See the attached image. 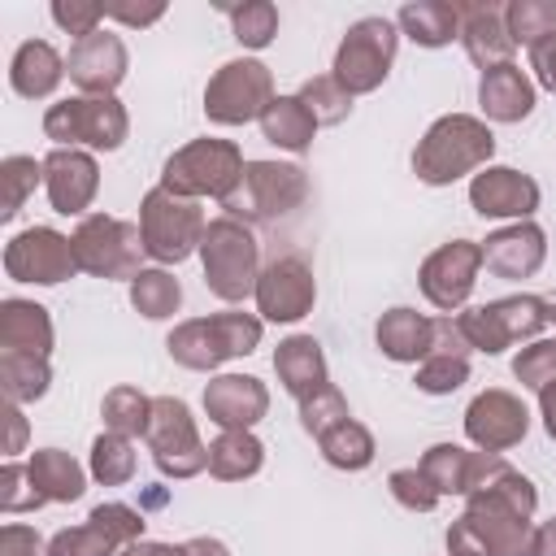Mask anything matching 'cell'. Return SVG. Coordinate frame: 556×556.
Wrapping results in <instances>:
<instances>
[{
    "mask_svg": "<svg viewBox=\"0 0 556 556\" xmlns=\"http://www.w3.org/2000/svg\"><path fill=\"white\" fill-rule=\"evenodd\" d=\"M547 261V235L539 222H508L482 239V269L495 278H534Z\"/></svg>",
    "mask_w": 556,
    "mask_h": 556,
    "instance_id": "603a6c76",
    "label": "cell"
},
{
    "mask_svg": "<svg viewBox=\"0 0 556 556\" xmlns=\"http://www.w3.org/2000/svg\"><path fill=\"white\" fill-rule=\"evenodd\" d=\"M295 96H300V104L313 113L317 126H339V122L352 113V96L339 87L334 74H313V78H304Z\"/></svg>",
    "mask_w": 556,
    "mask_h": 556,
    "instance_id": "ee69618b",
    "label": "cell"
},
{
    "mask_svg": "<svg viewBox=\"0 0 556 556\" xmlns=\"http://www.w3.org/2000/svg\"><path fill=\"white\" fill-rule=\"evenodd\" d=\"M43 182V161L26 156V152H13L0 161V187H4V200H0V217L13 222L22 213V204L35 195V187Z\"/></svg>",
    "mask_w": 556,
    "mask_h": 556,
    "instance_id": "b9f144b4",
    "label": "cell"
},
{
    "mask_svg": "<svg viewBox=\"0 0 556 556\" xmlns=\"http://www.w3.org/2000/svg\"><path fill=\"white\" fill-rule=\"evenodd\" d=\"M261 135H265L274 148L300 156V152H308L313 139H317V122H313V113L300 104V96H274L269 109L261 113Z\"/></svg>",
    "mask_w": 556,
    "mask_h": 556,
    "instance_id": "e575fe53",
    "label": "cell"
},
{
    "mask_svg": "<svg viewBox=\"0 0 556 556\" xmlns=\"http://www.w3.org/2000/svg\"><path fill=\"white\" fill-rule=\"evenodd\" d=\"M100 417H104V430L126 434V439H143L148 434V421H152V395H143L139 387L122 382V387L104 391Z\"/></svg>",
    "mask_w": 556,
    "mask_h": 556,
    "instance_id": "f35d334b",
    "label": "cell"
},
{
    "mask_svg": "<svg viewBox=\"0 0 556 556\" xmlns=\"http://www.w3.org/2000/svg\"><path fill=\"white\" fill-rule=\"evenodd\" d=\"M200 404L217 430H252L269 413V387L256 374H217L204 382Z\"/></svg>",
    "mask_w": 556,
    "mask_h": 556,
    "instance_id": "7402d4cb",
    "label": "cell"
},
{
    "mask_svg": "<svg viewBox=\"0 0 556 556\" xmlns=\"http://www.w3.org/2000/svg\"><path fill=\"white\" fill-rule=\"evenodd\" d=\"M43 191L52 213L61 217H87L96 191H100V165L83 148H52L43 156Z\"/></svg>",
    "mask_w": 556,
    "mask_h": 556,
    "instance_id": "44dd1931",
    "label": "cell"
},
{
    "mask_svg": "<svg viewBox=\"0 0 556 556\" xmlns=\"http://www.w3.org/2000/svg\"><path fill=\"white\" fill-rule=\"evenodd\" d=\"M387 491H391V500H395L400 508H408V513H434V508H439V500H443L417 465H408V469H391Z\"/></svg>",
    "mask_w": 556,
    "mask_h": 556,
    "instance_id": "7dc6e473",
    "label": "cell"
},
{
    "mask_svg": "<svg viewBox=\"0 0 556 556\" xmlns=\"http://www.w3.org/2000/svg\"><path fill=\"white\" fill-rule=\"evenodd\" d=\"M478 269H482V243L473 239H452L443 248H434L421 269H417V282H421V295L443 313V317H456L460 308H469V295L478 287Z\"/></svg>",
    "mask_w": 556,
    "mask_h": 556,
    "instance_id": "9a60e30c",
    "label": "cell"
},
{
    "mask_svg": "<svg viewBox=\"0 0 556 556\" xmlns=\"http://www.w3.org/2000/svg\"><path fill=\"white\" fill-rule=\"evenodd\" d=\"M274 100V74L256 56H235L213 70L204 87V117L213 126H248L261 122V113Z\"/></svg>",
    "mask_w": 556,
    "mask_h": 556,
    "instance_id": "4fadbf2b",
    "label": "cell"
},
{
    "mask_svg": "<svg viewBox=\"0 0 556 556\" xmlns=\"http://www.w3.org/2000/svg\"><path fill=\"white\" fill-rule=\"evenodd\" d=\"M504 26L517 48H539L547 35H556V0H513L504 4Z\"/></svg>",
    "mask_w": 556,
    "mask_h": 556,
    "instance_id": "60d3db41",
    "label": "cell"
},
{
    "mask_svg": "<svg viewBox=\"0 0 556 556\" xmlns=\"http://www.w3.org/2000/svg\"><path fill=\"white\" fill-rule=\"evenodd\" d=\"M26 469H30V482L39 486V495L48 504H74L87 491V469L61 447H35L26 456Z\"/></svg>",
    "mask_w": 556,
    "mask_h": 556,
    "instance_id": "1f68e13d",
    "label": "cell"
},
{
    "mask_svg": "<svg viewBox=\"0 0 556 556\" xmlns=\"http://www.w3.org/2000/svg\"><path fill=\"white\" fill-rule=\"evenodd\" d=\"M478 104H482V122H526L534 113V78L513 61V65H495L478 78Z\"/></svg>",
    "mask_w": 556,
    "mask_h": 556,
    "instance_id": "4316f807",
    "label": "cell"
},
{
    "mask_svg": "<svg viewBox=\"0 0 556 556\" xmlns=\"http://www.w3.org/2000/svg\"><path fill=\"white\" fill-rule=\"evenodd\" d=\"M534 556H556V517L539 526V539H534Z\"/></svg>",
    "mask_w": 556,
    "mask_h": 556,
    "instance_id": "680465c9",
    "label": "cell"
},
{
    "mask_svg": "<svg viewBox=\"0 0 556 556\" xmlns=\"http://www.w3.org/2000/svg\"><path fill=\"white\" fill-rule=\"evenodd\" d=\"M265 465V443L252 430H217L208 443V473L217 482H243L256 478Z\"/></svg>",
    "mask_w": 556,
    "mask_h": 556,
    "instance_id": "836d02e7",
    "label": "cell"
},
{
    "mask_svg": "<svg viewBox=\"0 0 556 556\" xmlns=\"http://www.w3.org/2000/svg\"><path fill=\"white\" fill-rule=\"evenodd\" d=\"M530 434V408L504 387H486L465 408V439L478 452H508Z\"/></svg>",
    "mask_w": 556,
    "mask_h": 556,
    "instance_id": "ac0fdd59",
    "label": "cell"
},
{
    "mask_svg": "<svg viewBox=\"0 0 556 556\" xmlns=\"http://www.w3.org/2000/svg\"><path fill=\"white\" fill-rule=\"evenodd\" d=\"M374 343L395 365H421L426 352H430V343H434V317H426V313H417L408 304H395V308H387L378 317Z\"/></svg>",
    "mask_w": 556,
    "mask_h": 556,
    "instance_id": "83f0119b",
    "label": "cell"
},
{
    "mask_svg": "<svg viewBox=\"0 0 556 556\" xmlns=\"http://www.w3.org/2000/svg\"><path fill=\"white\" fill-rule=\"evenodd\" d=\"M543 308H547V326H556V291L543 295Z\"/></svg>",
    "mask_w": 556,
    "mask_h": 556,
    "instance_id": "91938a15",
    "label": "cell"
},
{
    "mask_svg": "<svg viewBox=\"0 0 556 556\" xmlns=\"http://www.w3.org/2000/svg\"><path fill=\"white\" fill-rule=\"evenodd\" d=\"M48 13H52V22H56L65 35H74V43L87 39V35H96L100 22H104V9L91 4V0H52Z\"/></svg>",
    "mask_w": 556,
    "mask_h": 556,
    "instance_id": "681fc988",
    "label": "cell"
},
{
    "mask_svg": "<svg viewBox=\"0 0 556 556\" xmlns=\"http://www.w3.org/2000/svg\"><path fill=\"white\" fill-rule=\"evenodd\" d=\"M274 374L295 404H304L330 387V365H326V352L313 334H287L274 348Z\"/></svg>",
    "mask_w": 556,
    "mask_h": 556,
    "instance_id": "d4e9b609",
    "label": "cell"
},
{
    "mask_svg": "<svg viewBox=\"0 0 556 556\" xmlns=\"http://www.w3.org/2000/svg\"><path fill=\"white\" fill-rule=\"evenodd\" d=\"M208 230V217L200 208V200L174 195L161 182L139 200V235H143V252L156 265H182L191 252H200Z\"/></svg>",
    "mask_w": 556,
    "mask_h": 556,
    "instance_id": "ba28073f",
    "label": "cell"
},
{
    "mask_svg": "<svg viewBox=\"0 0 556 556\" xmlns=\"http://www.w3.org/2000/svg\"><path fill=\"white\" fill-rule=\"evenodd\" d=\"M534 482L513 469L504 456L486 452L465 513L447 526V556H534Z\"/></svg>",
    "mask_w": 556,
    "mask_h": 556,
    "instance_id": "6da1fadb",
    "label": "cell"
},
{
    "mask_svg": "<svg viewBox=\"0 0 556 556\" xmlns=\"http://www.w3.org/2000/svg\"><path fill=\"white\" fill-rule=\"evenodd\" d=\"M65 70H70V83L78 87V96H113L130 70V52H126L122 35L100 26L96 35L70 43Z\"/></svg>",
    "mask_w": 556,
    "mask_h": 556,
    "instance_id": "ffe728a7",
    "label": "cell"
},
{
    "mask_svg": "<svg viewBox=\"0 0 556 556\" xmlns=\"http://www.w3.org/2000/svg\"><path fill=\"white\" fill-rule=\"evenodd\" d=\"M460 9V43L465 56L486 74L495 65H513L517 43L504 26V4H456Z\"/></svg>",
    "mask_w": 556,
    "mask_h": 556,
    "instance_id": "484cf974",
    "label": "cell"
},
{
    "mask_svg": "<svg viewBox=\"0 0 556 556\" xmlns=\"http://www.w3.org/2000/svg\"><path fill=\"white\" fill-rule=\"evenodd\" d=\"M143 530H148V521L139 508L109 500V504H96L83 526L56 530L48 539V556H117L122 547L139 543Z\"/></svg>",
    "mask_w": 556,
    "mask_h": 556,
    "instance_id": "5bb4252c",
    "label": "cell"
},
{
    "mask_svg": "<svg viewBox=\"0 0 556 556\" xmlns=\"http://www.w3.org/2000/svg\"><path fill=\"white\" fill-rule=\"evenodd\" d=\"M43 135L52 139V148L117 152L130 135V113L117 96H65L48 104Z\"/></svg>",
    "mask_w": 556,
    "mask_h": 556,
    "instance_id": "5b68a950",
    "label": "cell"
},
{
    "mask_svg": "<svg viewBox=\"0 0 556 556\" xmlns=\"http://www.w3.org/2000/svg\"><path fill=\"white\" fill-rule=\"evenodd\" d=\"M482 456H486V452H469V447H460V443H434V447L421 452L417 469L430 478V486H434L439 495H460V500H465V495L473 491L478 473H482Z\"/></svg>",
    "mask_w": 556,
    "mask_h": 556,
    "instance_id": "4dcf8cb0",
    "label": "cell"
},
{
    "mask_svg": "<svg viewBox=\"0 0 556 556\" xmlns=\"http://www.w3.org/2000/svg\"><path fill=\"white\" fill-rule=\"evenodd\" d=\"M222 13L230 17L235 39H239L243 48H252V52L269 48L274 35H278V9H274L269 0H243V4H230V9H222Z\"/></svg>",
    "mask_w": 556,
    "mask_h": 556,
    "instance_id": "7bdbcfd3",
    "label": "cell"
},
{
    "mask_svg": "<svg viewBox=\"0 0 556 556\" xmlns=\"http://www.w3.org/2000/svg\"><path fill=\"white\" fill-rule=\"evenodd\" d=\"M456 326L465 334V343L482 356H500L508 352L513 343H534L539 330L547 326V308H543V295H504V300H491V304H473V308H460L456 313Z\"/></svg>",
    "mask_w": 556,
    "mask_h": 556,
    "instance_id": "8fae6325",
    "label": "cell"
},
{
    "mask_svg": "<svg viewBox=\"0 0 556 556\" xmlns=\"http://www.w3.org/2000/svg\"><path fill=\"white\" fill-rule=\"evenodd\" d=\"M469 356H473V348L465 343L456 317H434V343H430L426 361L413 374L417 391H426V395H452V391H460L469 382Z\"/></svg>",
    "mask_w": 556,
    "mask_h": 556,
    "instance_id": "cb8c5ba5",
    "label": "cell"
},
{
    "mask_svg": "<svg viewBox=\"0 0 556 556\" xmlns=\"http://www.w3.org/2000/svg\"><path fill=\"white\" fill-rule=\"evenodd\" d=\"M395 26L417 48H447L452 39H460V9L447 0H408L395 13Z\"/></svg>",
    "mask_w": 556,
    "mask_h": 556,
    "instance_id": "d6a6232c",
    "label": "cell"
},
{
    "mask_svg": "<svg viewBox=\"0 0 556 556\" xmlns=\"http://www.w3.org/2000/svg\"><path fill=\"white\" fill-rule=\"evenodd\" d=\"M0 382L9 404H35L52 387V365L48 356H26V352H0Z\"/></svg>",
    "mask_w": 556,
    "mask_h": 556,
    "instance_id": "74e56055",
    "label": "cell"
},
{
    "mask_svg": "<svg viewBox=\"0 0 556 556\" xmlns=\"http://www.w3.org/2000/svg\"><path fill=\"white\" fill-rule=\"evenodd\" d=\"M48 500L39 495V486L30 482V469H26V460H4V469H0V508L13 517V513H35V508H43Z\"/></svg>",
    "mask_w": 556,
    "mask_h": 556,
    "instance_id": "bcb514c9",
    "label": "cell"
},
{
    "mask_svg": "<svg viewBox=\"0 0 556 556\" xmlns=\"http://www.w3.org/2000/svg\"><path fill=\"white\" fill-rule=\"evenodd\" d=\"M530 70H534V83L556 96V35H547L539 48H530Z\"/></svg>",
    "mask_w": 556,
    "mask_h": 556,
    "instance_id": "f5cc1de1",
    "label": "cell"
},
{
    "mask_svg": "<svg viewBox=\"0 0 556 556\" xmlns=\"http://www.w3.org/2000/svg\"><path fill=\"white\" fill-rule=\"evenodd\" d=\"M539 200V182L513 165H486L469 178V208L491 222H530Z\"/></svg>",
    "mask_w": 556,
    "mask_h": 556,
    "instance_id": "d6986e66",
    "label": "cell"
},
{
    "mask_svg": "<svg viewBox=\"0 0 556 556\" xmlns=\"http://www.w3.org/2000/svg\"><path fill=\"white\" fill-rule=\"evenodd\" d=\"M495 156V135L473 113H443L426 126V135L413 148V174L426 187H452L465 174L486 169Z\"/></svg>",
    "mask_w": 556,
    "mask_h": 556,
    "instance_id": "7a4b0ae2",
    "label": "cell"
},
{
    "mask_svg": "<svg viewBox=\"0 0 556 556\" xmlns=\"http://www.w3.org/2000/svg\"><path fill=\"white\" fill-rule=\"evenodd\" d=\"M143 443H148L156 469L174 482L208 469V443L200 439V426H195L187 400H178V395H152V421H148Z\"/></svg>",
    "mask_w": 556,
    "mask_h": 556,
    "instance_id": "7c38bea8",
    "label": "cell"
},
{
    "mask_svg": "<svg viewBox=\"0 0 556 556\" xmlns=\"http://www.w3.org/2000/svg\"><path fill=\"white\" fill-rule=\"evenodd\" d=\"M265 321L243 308L208 313V317H187L165 334V352L174 365L191 374H217L235 356H252L261 348Z\"/></svg>",
    "mask_w": 556,
    "mask_h": 556,
    "instance_id": "3957f363",
    "label": "cell"
},
{
    "mask_svg": "<svg viewBox=\"0 0 556 556\" xmlns=\"http://www.w3.org/2000/svg\"><path fill=\"white\" fill-rule=\"evenodd\" d=\"M130 308L143 313L148 321H165V317H174V313L182 308V282H178L165 265L139 269V274L130 278Z\"/></svg>",
    "mask_w": 556,
    "mask_h": 556,
    "instance_id": "8d00e7d4",
    "label": "cell"
},
{
    "mask_svg": "<svg viewBox=\"0 0 556 556\" xmlns=\"http://www.w3.org/2000/svg\"><path fill=\"white\" fill-rule=\"evenodd\" d=\"M52 317L43 304L9 295L0 300V352H26V356H52Z\"/></svg>",
    "mask_w": 556,
    "mask_h": 556,
    "instance_id": "f1b7e54d",
    "label": "cell"
},
{
    "mask_svg": "<svg viewBox=\"0 0 556 556\" xmlns=\"http://www.w3.org/2000/svg\"><path fill=\"white\" fill-rule=\"evenodd\" d=\"M317 447H321L326 465H334V469H343V473L369 469V465H374V452H378L369 426L356 421V417H343V421H334L326 434H317Z\"/></svg>",
    "mask_w": 556,
    "mask_h": 556,
    "instance_id": "d590c367",
    "label": "cell"
},
{
    "mask_svg": "<svg viewBox=\"0 0 556 556\" xmlns=\"http://www.w3.org/2000/svg\"><path fill=\"white\" fill-rule=\"evenodd\" d=\"M343 417H352V408H348V400H343V391L330 382L326 391H317L313 400H304L300 404V426L317 439V434H326L334 421H343Z\"/></svg>",
    "mask_w": 556,
    "mask_h": 556,
    "instance_id": "c3c4849f",
    "label": "cell"
},
{
    "mask_svg": "<svg viewBox=\"0 0 556 556\" xmlns=\"http://www.w3.org/2000/svg\"><path fill=\"white\" fill-rule=\"evenodd\" d=\"M65 56L48 43V39H26L17 43L13 61H9V87L22 96V100H48L61 78H65Z\"/></svg>",
    "mask_w": 556,
    "mask_h": 556,
    "instance_id": "f546056e",
    "label": "cell"
},
{
    "mask_svg": "<svg viewBox=\"0 0 556 556\" xmlns=\"http://www.w3.org/2000/svg\"><path fill=\"white\" fill-rule=\"evenodd\" d=\"M117 556H187V543H156V539H139V543L122 547Z\"/></svg>",
    "mask_w": 556,
    "mask_h": 556,
    "instance_id": "11a10c76",
    "label": "cell"
},
{
    "mask_svg": "<svg viewBox=\"0 0 556 556\" xmlns=\"http://www.w3.org/2000/svg\"><path fill=\"white\" fill-rule=\"evenodd\" d=\"M135 465H139V456H135V439L113 434V430H104V434L91 439L87 473H91L100 486H126V482L135 478Z\"/></svg>",
    "mask_w": 556,
    "mask_h": 556,
    "instance_id": "ab89813d",
    "label": "cell"
},
{
    "mask_svg": "<svg viewBox=\"0 0 556 556\" xmlns=\"http://www.w3.org/2000/svg\"><path fill=\"white\" fill-rule=\"evenodd\" d=\"M4 274L13 282H35V287H56V282L74 278L78 274V261H74L70 235H61L52 226L17 230L4 243Z\"/></svg>",
    "mask_w": 556,
    "mask_h": 556,
    "instance_id": "2e32d148",
    "label": "cell"
},
{
    "mask_svg": "<svg viewBox=\"0 0 556 556\" xmlns=\"http://www.w3.org/2000/svg\"><path fill=\"white\" fill-rule=\"evenodd\" d=\"M200 265H204V287L226 304H243L248 295H256V278L265 269L252 226L226 213L208 222L200 243Z\"/></svg>",
    "mask_w": 556,
    "mask_h": 556,
    "instance_id": "277c9868",
    "label": "cell"
},
{
    "mask_svg": "<svg viewBox=\"0 0 556 556\" xmlns=\"http://www.w3.org/2000/svg\"><path fill=\"white\" fill-rule=\"evenodd\" d=\"M243 152L235 139H191L182 143L165 165H161V187L174 191V195H187V200H226L239 178H243Z\"/></svg>",
    "mask_w": 556,
    "mask_h": 556,
    "instance_id": "8992f818",
    "label": "cell"
},
{
    "mask_svg": "<svg viewBox=\"0 0 556 556\" xmlns=\"http://www.w3.org/2000/svg\"><path fill=\"white\" fill-rule=\"evenodd\" d=\"M0 556H48V543L39 539L35 526L9 521V526L0 530Z\"/></svg>",
    "mask_w": 556,
    "mask_h": 556,
    "instance_id": "f907efd6",
    "label": "cell"
},
{
    "mask_svg": "<svg viewBox=\"0 0 556 556\" xmlns=\"http://www.w3.org/2000/svg\"><path fill=\"white\" fill-rule=\"evenodd\" d=\"M74 261L83 274L91 278H104V282H117V278H135L143 269V235H139V222H126V217H109V213H87L74 235Z\"/></svg>",
    "mask_w": 556,
    "mask_h": 556,
    "instance_id": "30bf717a",
    "label": "cell"
},
{
    "mask_svg": "<svg viewBox=\"0 0 556 556\" xmlns=\"http://www.w3.org/2000/svg\"><path fill=\"white\" fill-rule=\"evenodd\" d=\"M4 421H9L4 456H9V460H17V452H26V413H22V404H9V408H4Z\"/></svg>",
    "mask_w": 556,
    "mask_h": 556,
    "instance_id": "db71d44e",
    "label": "cell"
},
{
    "mask_svg": "<svg viewBox=\"0 0 556 556\" xmlns=\"http://www.w3.org/2000/svg\"><path fill=\"white\" fill-rule=\"evenodd\" d=\"M513 378L530 391H543L556 382V339H534L513 356Z\"/></svg>",
    "mask_w": 556,
    "mask_h": 556,
    "instance_id": "f6af8a7d",
    "label": "cell"
},
{
    "mask_svg": "<svg viewBox=\"0 0 556 556\" xmlns=\"http://www.w3.org/2000/svg\"><path fill=\"white\" fill-rule=\"evenodd\" d=\"M308 200V174L295 161H248L239 187L222 200L226 217L239 222H282Z\"/></svg>",
    "mask_w": 556,
    "mask_h": 556,
    "instance_id": "52a82bcc",
    "label": "cell"
},
{
    "mask_svg": "<svg viewBox=\"0 0 556 556\" xmlns=\"http://www.w3.org/2000/svg\"><path fill=\"white\" fill-rule=\"evenodd\" d=\"M539 417H543V430H547V439L556 443V382H547V387L539 391Z\"/></svg>",
    "mask_w": 556,
    "mask_h": 556,
    "instance_id": "9f6ffc18",
    "label": "cell"
},
{
    "mask_svg": "<svg viewBox=\"0 0 556 556\" xmlns=\"http://www.w3.org/2000/svg\"><path fill=\"white\" fill-rule=\"evenodd\" d=\"M100 9H104V17H113L122 26H139V30L165 17V4H100Z\"/></svg>",
    "mask_w": 556,
    "mask_h": 556,
    "instance_id": "816d5d0a",
    "label": "cell"
},
{
    "mask_svg": "<svg viewBox=\"0 0 556 556\" xmlns=\"http://www.w3.org/2000/svg\"><path fill=\"white\" fill-rule=\"evenodd\" d=\"M187 556H230V547L213 534H195V539H187Z\"/></svg>",
    "mask_w": 556,
    "mask_h": 556,
    "instance_id": "6f0895ef",
    "label": "cell"
},
{
    "mask_svg": "<svg viewBox=\"0 0 556 556\" xmlns=\"http://www.w3.org/2000/svg\"><path fill=\"white\" fill-rule=\"evenodd\" d=\"M395 52H400V26L391 17L374 13V17H361V22H352L343 30L330 74L356 100V96H369V91H378L387 83L391 65H395Z\"/></svg>",
    "mask_w": 556,
    "mask_h": 556,
    "instance_id": "9c48e42d",
    "label": "cell"
},
{
    "mask_svg": "<svg viewBox=\"0 0 556 556\" xmlns=\"http://www.w3.org/2000/svg\"><path fill=\"white\" fill-rule=\"evenodd\" d=\"M256 317L291 326L313 313L317 304V278L304 256H274L256 278Z\"/></svg>",
    "mask_w": 556,
    "mask_h": 556,
    "instance_id": "e0dca14e",
    "label": "cell"
}]
</instances>
